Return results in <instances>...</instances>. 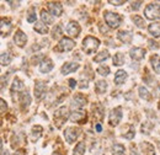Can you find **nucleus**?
I'll return each mask as SVG.
<instances>
[{
    "label": "nucleus",
    "instance_id": "nucleus-1",
    "mask_svg": "<svg viewBox=\"0 0 160 155\" xmlns=\"http://www.w3.org/2000/svg\"><path fill=\"white\" fill-rule=\"evenodd\" d=\"M99 46H100L99 39L92 37V36H88L86 38H84V41H82V48H84V51L88 54L94 53L99 48Z\"/></svg>",
    "mask_w": 160,
    "mask_h": 155
},
{
    "label": "nucleus",
    "instance_id": "nucleus-2",
    "mask_svg": "<svg viewBox=\"0 0 160 155\" xmlns=\"http://www.w3.org/2000/svg\"><path fill=\"white\" fill-rule=\"evenodd\" d=\"M145 16L149 20H159L160 19V4L152 2L145 8Z\"/></svg>",
    "mask_w": 160,
    "mask_h": 155
},
{
    "label": "nucleus",
    "instance_id": "nucleus-3",
    "mask_svg": "<svg viewBox=\"0 0 160 155\" xmlns=\"http://www.w3.org/2000/svg\"><path fill=\"white\" fill-rule=\"evenodd\" d=\"M105 21L107 22V25L112 28H117L122 22V16L118 15L117 12H111V11H106L105 12Z\"/></svg>",
    "mask_w": 160,
    "mask_h": 155
},
{
    "label": "nucleus",
    "instance_id": "nucleus-4",
    "mask_svg": "<svg viewBox=\"0 0 160 155\" xmlns=\"http://www.w3.org/2000/svg\"><path fill=\"white\" fill-rule=\"evenodd\" d=\"M67 118H68V108L65 106L60 107L54 112V123L57 124L58 128L63 126V123L67 121Z\"/></svg>",
    "mask_w": 160,
    "mask_h": 155
},
{
    "label": "nucleus",
    "instance_id": "nucleus-5",
    "mask_svg": "<svg viewBox=\"0 0 160 155\" xmlns=\"http://www.w3.org/2000/svg\"><path fill=\"white\" fill-rule=\"evenodd\" d=\"M75 43L74 41L68 37H64V38L60 39V42L58 43V47H57V51L59 52H68V51H72L74 48Z\"/></svg>",
    "mask_w": 160,
    "mask_h": 155
},
{
    "label": "nucleus",
    "instance_id": "nucleus-6",
    "mask_svg": "<svg viewBox=\"0 0 160 155\" xmlns=\"http://www.w3.org/2000/svg\"><path fill=\"white\" fill-rule=\"evenodd\" d=\"M79 132L80 131L78 128H75V127H69V128H67V129L64 131V138H65V140H67L69 144H72V143H74L75 139L78 138Z\"/></svg>",
    "mask_w": 160,
    "mask_h": 155
},
{
    "label": "nucleus",
    "instance_id": "nucleus-7",
    "mask_svg": "<svg viewBox=\"0 0 160 155\" xmlns=\"http://www.w3.org/2000/svg\"><path fill=\"white\" fill-rule=\"evenodd\" d=\"M121 118H122V108H121V107H116V108L112 110L111 113H110V117H108L110 124H111V126H117L121 122Z\"/></svg>",
    "mask_w": 160,
    "mask_h": 155
},
{
    "label": "nucleus",
    "instance_id": "nucleus-8",
    "mask_svg": "<svg viewBox=\"0 0 160 155\" xmlns=\"http://www.w3.org/2000/svg\"><path fill=\"white\" fill-rule=\"evenodd\" d=\"M46 91H47V86L44 82L42 81H37L36 85H35V96L37 100H41L42 97L46 95Z\"/></svg>",
    "mask_w": 160,
    "mask_h": 155
},
{
    "label": "nucleus",
    "instance_id": "nucleus-9",
    "mask_svg": "<svg viewBox=\"0 0 160 155\" xmlns=\"http://www.w3.org/2000/svg\"><path fill=\"white\" fill-rule=\"evenodd\" d=\"M67 33L68 35H70V36H78L80 33V26L78 22H75V21H70L69 23H68V26H67Z\"/></svg>",
    "mask_w": 160,
    "mask_h": 155
},
{
    "label": "nucleus",
    "instance_id": "nucleus-10",
    "mask_svg": "<svg viewBox=\"0 0 160 155\" xmlns=\"http://www.w3.org/2000/svg\"><path fill=\"white\" fill-rule=\"evenodd\" d=\"M48 9H49L51 14H52V15H54V16H57V18L60 16V15H62V12H63V8H62L60 2H54V1L48 2Z\"/></svg>",
    "mask_w": 160,
    "mask_h": 155
},
{
    "label": "nucleus",
    "instance_id": "nucleus-11",
    "mask_svg": "<svg viewBox=\"0 0 160 155\" xmlns=\"http://www.w3.org/2000/svg\"><path fill=\"white\" fill-rule=\"evenodd\" d=\"M129 54H131V57H132L133 60L139 62V60H142V59L144 58V56H145V49L139 48V47H136V48H132V49H131Z\"/></svg>",
    "mask_w": 160,
    "mask_h": 155
},
{
    "label": "nucleus",
    "instance_id": "nucleus-12",
    "mask_svg": "<svg viewBox=\"0 0 160 155\" xmlns=\"http://www.w3.org/2000/svg\"><path fill=\"white\" fill-rule=\"evenodd\" d=\"M77 69H79V64L78 63H65L63 67H62V74L67 75V74H70V73H74Z\"/></svg>",
    "mask_w": 160,
    "mask_h": 155
},
{
    "label": "nucleus",
    "instance_id": "nucleus-13",
    "mask_svg": "<svg viewBox=\"0 0 160 155\" xmlns=\"http://www.w3.org/2000/svg\"><path fill=\"white\" fill-rule=\"evenodd\" d=\"M70 119L77 123H85L86 121V113L84 111H74L70 115Z\"/></svg>",
    "mask_w": 160,
    "mask_h": 155
},
{
    "label": "nucleus",
    "instance_id": "nucleus-14",
    "mask_svg": "<svg viewBox=\"0 0 160 155\" xmlns=\"http://www.w3.org/2000/svg\"><path fill=\"white\" fill-rule=\"evenodd\" d=\"M14 42H15V44H18L19 47H23L25 44H26V42H27V37H26V35L22 32V31H16V33H15V36H14Z\"/></svg>",
    "mask_w": 160,
    "mask_h": 155
},
{
    "label": "nucleus",
    "instance_id": "nucleus-15",
    "mask_svg": "<svg viewBox=\"0 0 160 155\" xmlns=\"http://www.w3.org/2000/svg\"><path fill=\"white\" fill-rule=\"evenodd\" d=\"M53 69V63H52V60L49 58H46L42 60V63H41L40 65V72L41 73H48V72H51Z\"/></svg>",
    "mask_w": 160,
    "mask_h": 155
},
{
    "label": "nucleus",
    "instance_id": "nucleus-16",
    "mask_svg": "<svg viewBox=\"0 0 160 155\" xmlns=\"http://www.w3.org/2000/svg\"><path fill=\"white\" fill-rule=\"evenodd\" d=\"M85 103H86V98L79 94V95H77L74 97V100L72 102V107L73 108H81V107L85 106Z\"/></svg>",
    "mask_w": 160,
    "mask_h": 155
},
{
    "label": "nucleus",
    "instance_id": "nucleus-17",
    "mask_svg": "<svg viewBox=\"0 0 160 155\" xmlns=\"http://www.w3.org/2000/svg\"><path fill=\"white\" fill-rule=\"evenodd\" d=\"M127 78H128V74H127L124 70H118V72L116 73V75H115V82H116L117 85H122V84L127 80Z\"/></svg>",
    "mask_w": 160,
    "mask_h": 155
},
{
    "label": "nucleus",
    "instance_id": "nucleus-18",
    "mask_svg": "<svg viewBox=\"0 0 160 155\" xmlns=\"http://www.w3.org/2000/svg\"><path fill=\"white\" fill-rule=\"evenodd\" d=\"M140 148H142L143 153H144L145 155H155L154 147H153L150 143H147V142H144V143H142V144H140Z\"/></svg>",
    "mask_w": 160,
    "mask_h": 155
},
{
    "label": "nucleus",
    "instance_id": "nucleus-19",
    "mask_svg": "<svg viewBox=\"0 0 160 155\" xmlns=\"http://www.w3.org/2000/svg\"><path fill=\"white\" fill-rule=\"evenodd\" d=\"M150 63H152V67H153L154 72H155V73H158V74H160V57L159 56H158V54L152 56V58H150Z\"/></svg>",
    "mask_w": 160,
    "mask_h": 155
},
{
    "label": "nucleus",
    "instance_id": "nucleus-20",
    "mask_svg": "<svg viewBox=\"0 0 160 155\" xmlns=\"http://www.w3.org/2000/svg\"><path fill=\"white\" fill-rule=\"evenodd\" d=\"M20 102H21V105H22V108H23V110L27 108V107L30 106L31 97H30V95H28V92H22V94H21Z\"/></svg>",
    "mask_w": 160,
    "mask_h": 155
},
{
    "label": "nucleus",
    "instance_id": "nucleus-21",
    "mask_svg": "<svg viewBox=\"0 0 160 155\" xmlns=\"http://www.w3.org/2000/svg\"><path fill=\"white\" fill-rule=\"evenodd\" d=\"M118 38L124 42V43H131L132 41V33L128 32V31H120L118 32Z\"/></svg>",
    "mask_w": 160,
    "mask_h": 155
},
{
    "label": "nucleus",
    "instance_id": "nucleus-22",
    "mask_svg": "<svg viewBox=\"0 0 160 155\" xmlns=\"http://www.w3.org/2000/svg\"><path fill=\"white\" fill-rule=\"evenodd\" d=\"M148 30H149V33L152 36H154V37H159L160 36V23H152L148 27Z\"/></svg>",
    "mask_w": 160,
    "mask_h": 155
},
{
    "label": "nucleus",
    "instance_id": "nucleus-23",
    "mask_svg": "<svg viewBox=\"0 0 160 155\" xmlns=\"http://www.w3.org/2000/svg\"><path fill=\"white\" fill-rule=\"evenodd\" d=\"M42 131H43V128H42L41 126L33 127V128H32V133H31V140L36 142V140L42 136Z\"/></svg>",
    "mask_w": 160,
    "mask_h": 155
},
{
    "label": "nucleus",
    "instance_id": "nucleus-24",
    "mask_svg": "<svg viewBox=\"0 0 160 155\" xmlns=\"http://www.w3.org/2000/svg\"><path fill=\"white\" fill-rule=\"evenodd\" d=\"M35 31L41 33V35H44V33L48 32V27H47V25L43 23V22H36V25H35Z\"/></svg>",
    "mask_w": 160,
    "mask_h": 155
},
{
    "label": "nucleus",
    "instance_id": "nucleus-25",
    "mask_svg": "<svg viewBox=\"0 0 160 155\" xmlns=\"http://www.w3.org/2000/svg\"><path fill=\"white\" fill-rule=\"evenodd\" d=\"M84 153H85V143H84V142H79V143L77 144V147H75L73 154L74 155H84Z\"/></svg>",
    "mask_w": 160,
    "mask_h": 155
},
{
    "label": "nucleus",
    "instance_id": "nucleus-26",
    "mask_svg": "<svg viewBox=\"0 0 160 155\" xmlns=\"http://www.w3.org/2000/svg\"><path fill=\"white\" fill-rule=\"evenodd\" d=\"M95 89H96V91H98L99 94H103V92L106 91V89H107V84H106V81H103V80L98 81L96 85H95Z\"/></svg>",
    "mask_w": 160,
    "mask_h": 155
},
{
    "label": "nucleus",
    "instance_id": "nucleus-27",
    "mask_svg": "<svg viewBox=\"0 0 160 155\" xmlns=\"http://www.w3.org/2000/svg\"><path fill=\"white\" fill-rule=\"evenodd\" d=\"M112 154L113 155H126L124 154V147L122 144H115L112 147Z\"/></svg>",
    "mask_w": 160,
    "mask_h": 155
},
{
    "label": "nucleus",
    "instance_id": "nucleus-28",
    "mask_svg": "<svg viewBox=\"0 0 160 155\" xmlns=\"http://www.w3.org/2000/svg\"><path fill=\"white\" fill-rule=\"evenodd\" d=\"M110 57V54H108V52L107 51H102L100 52L95 58H94V62H96V63H101V62H103V60H106V59Z\"/></svg>",
    "mask_w": 160,
    "mask_h": 155
},
{
    "label": "nucleus",
    "instance_id": "nucleus-29",
    "mask_svg": "<svg viewBox=\"0 0 160 155\" xmlns=\"http://www.w3.org/2000/svg\"><path fill=\"white\" fill-rule=\"evenodd\" d=\"M124 54L123 53H116L115 54V57H113V64L115 65H122V64H124Z\"/></svg>",
    "mask_w": 160,
    "mask_h": 155
},
{
    "label": "nucleus",
    "instance_id": "nucleus-30",
    "mask_svg": "<svg viewBox=\"0 0 160 155\" xmlns=\"http://www.w3.org/2000/svg\"><path fill=\"white\" fill-rule=\"evenodd\" d=\"M41 19H42V21L43 22H46V23H48V25H51V23H53V21H54V19L47 12V11H42L41 12Z\"/></svg>",
    "mask_w": 160,
    "mask_h": 155
},
{
    "label": "nucleus",
    "instance_id": "nucleus-31",
    "mask_svg": "<svg viewBox=\"0 0 160 155\" xmlns=\"http://www.w3.org/2000/svg\"><path fill=\"white\" fill-rule=\"evenodd\" d=\"M20 89H23V84L21 82L20 79H18V78H15V80H14V82H12V88H11V90L12 91H19Z\"/></svg>",
    "mask_w": 160,
    "mask_h": 155
},
{
    "label": "nucleus",
    "instance_id": "nucleus-32",
    "mask_svg": "<svg viewBox=\"0 0 160 155\" xmlns=\"http://www.w3.org/2000/svg\"><path fill=\"white\" fill-rule=\"evenodd\" d=\"M139 96L142 98H144V100H149L150 98V94H149V91L144 88V86H140L139 88Z\"/></svg>",
    "mask_w": 160,
    "mask_h": 155
},
{
    "label": "nucleus",
    "instance_id": "nucleus-33",
    "mask_svg": "<svg viewBox=\"0 0 160 155\" xmlns=\"http://www.w3.org/2000/svg\"><path fill=\"white\" fill-rule=\"evenodd\" d=\"M11 62V56L8 53V52H4L2 54H1V64L2 65H6V64H9Z\"/></svg>",
    "mask_w": 160,
    "mask_h": 155
},
{
    "label": "nucleus",
    "instance_id": "nucleus-34",
    "mask_svg": "<svg viewBox=\"0 0 160 155\" xmlns=\"http://www.w3.org/2000/svg\"><path fill=\"white\" fill-rule=\"evenodd\" d=\"M52 36H53V38H58L60 35H62V28H60L59 25H57L54 28H53V31H52Z\"/></svg>",
    "mask_w": 160,
    "mask_h": 155
},
{
    "label": "nucleus",
    "instance_id": "nucleus-35",
    "mask_svg": "<svg viewBox=\"0 0 160 155\" xmlns=\"http://www.w3.org/2000/svg\"><path fill=\"white\" fill-rule=\"evenodd\" d=\"M133 22L138 26V27H144V20L142 19V18H139V16H133Z\"/></svg>",
    "mask_w": 160,
    "mask_h": 155
},
{
    "label": "nucleus",
    "instance_id": "nucleus-36",
    "mask_svg": "<svg viewBox=\"0 0 160 155\" xmlns=\"http://www.w3.org/2000/svg\"><path fill=\"white\" fill-rule=\"evenodd\" d=\"M98 73L101 74V75H108L110 74V69H108V67H100V68H98Z\"/></svg>",
    "mask_w": 160,
    "mask_h": 155
},
{
    "label": "nucleus",
    "instance_id": "nucleus-37",
    "mask_svg": "<svg viewBox=\"0 0 160 155\" xmlns=\"http://www.w3.org/2000/svg\"><path fill=\"white\" fill-rule=\"evenodd\" d=\"M27 21H28V22H31V23L36 21V12L33 11V8L31 9V12H30V15L27 16Z\"/></svg>",
    "mask_w": 160,
    "mask_h": 155
},
{
    "label": "nucleus",
    "instance_id": "nucleus-38",
    "mask_svg": "<svg viewBox=\"0 0 160 155\" xmlns=\"http://www.w3.org/2000/svg\"><path fill=\"white\" fill-rule=\"evenodd\" d=\"M142 4H143L142 1H136V2H133V4H132V8H133L134 10H138V9L140 8V5H142Z\"/></svg>",
    "mask_w": 160,
    "mask_h": 155
},
{
    "label": "nucleus",
    "instance_id": "nucleus-39",
    "mask_svg": "<svg viewBox=\"0 0 160 155\" xmlns=\"http://www.w3.org/2000/svg\"><path fill=\"white\" fill-rule=\"evenodd\" d=\"M158 42H154V41H149V46H150V48H154V49H157L158 47H159V44H157Z\"/></svg>",
    "mask_w": 160,
    "mask_h": 155
},
{
    "label": "nucleus",
    "instance_id": "nucleus-40",
    "mask_svg": "<svg viewBox=\"0 0 160 155\" xmlns=\"http://www.w3.org/2000/svg\"><path fill=\"white\" fill-rule=\"evenodd\" d=\"M108 2H110V4H112V5H117V6H118V5H122V4H124L126 1H123V0H122V1H112V0H110Z\"/></svg>",
    "mask_w": 160,
    "mask_h": 155
},
{
    "label": "nucleus",
    "instance_id": "nucleus-41",
    "mask_svg": "<svg viewBox=\"0 0 160 155\" xmlns=\"http://www.w3.org/2000/svg\"><path fill=\"white\" fill-rule=\"evenodd\" d=\"M69 85H70V88H72V89H74V88H75V85H77V81H75L74 79H70V80H69Z\"/></svg>",
    "mask_w": 160,
    "mask_h": 155
},
{
    "label": "nucleus",
    "instance_id": "nucleus-42",
    "mask_svg": "<svg viewBox=\"0 0 160 155\" xmlns=\"http://www.w3.org/2000/svg\"><path fill=\"white\" fill-rule=\"evenodd\" d=\"M1 112L2 113L5 112V101L4 100H1Z\"/></svg>",
    "mask_w": 160,
    "mask_h": 155
},
{
    "label": "nucleus",
    "instance_id": "nucleus-43",
    "mask_svg": "<svg viewBox=\"0 0 160 155\" xmlns=\"http://www.w3.org/2000/svg\"><path fill=\"white\" fill-rule=\"evenodd\" d=\"M15 155H25V152H23V150H18V152L15 153Z\"/></svg>",
    "mask_w": 160,
    "mask_h": 155
},
{
    "label": "nucleus",
    "instance_id": "nucleus-44",
    "mask_svg": "<svg viewBox=\"0 0 160 155\" xmlns=\"http://www.w3.org/2000/svg\"><path fill=\"white\" fill-rule=\"evenodd\" d=\"M96 131H98V132H101V124H96Z\"/></svg>",
    "mask_w": 160,
    "mask_h": 155
},
{
    "label": "nucleus",
    "instance_id": "nucleus-45",
    "mask_svg": "<svg viewBox=\"0 0 160 155\" xmlns=\"http://www.w3.org/2000/svg\"><path fill=\"white\" fill-rule=\"evenodd\" d=\"M1 155H9V154H8V152L5 153V150H4L2 148H1Z\"/></svg>",
    "mask_w": 160,
    "mask_h": 155
},
{
    "label": "nucleus",
    "instance_id": "nucleus-46",
    "mask_svg": "<svg viewBox=\"0 0 160 155\" xmlns=\"http://www.w3.org/2000/svg\"><path fill=\"white\" fill-rule=\"evenodd\" d=\"M131 155H139V154H138V153H137V152H136V150H133V152H132V153H131Z\"/></svg>",
    "mask_w": 160,
    "mask_h": 155
}]
</instances>
